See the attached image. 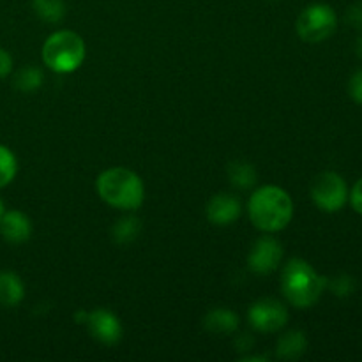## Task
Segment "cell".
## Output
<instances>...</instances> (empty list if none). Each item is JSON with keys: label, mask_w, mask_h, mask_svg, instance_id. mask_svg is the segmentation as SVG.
Here are the masks:
<instances>
[{"label": "cell", "mask_w": 362, "mask_h": 362, "mask_svg": "<svg viewBox=\"0 0 362 362\" xmlns=\"http://www.w3.org/2000/svg\"><path fill=\"white\" fill-rule=\"evenodd\" d=\"M283 258V247L274 237L264 235L253 244L247 255V267L255 274H271L278 269Z\"/></svg>", "instance_id": "cell-8"}, {"label": "cell", "mask_w": 362, "mask_h": 362, "mask_svg": "<svg viewBox=\"0 0 362 362\" xmlns=\"http://www.w3.org/2000/svg\"><path fill=\"white\" fill-rule=\"evenodd\" d=\"M42 85V73L35 67H23L14 76V87L21 92H34Z\"/></svg>", "instance_id": "cell-19"}, {"label": "cell", "mask_w": 362, "mask_h": 362, "mask_svg": "<svg viewBox=\"0 0 362 362\" xmlns=\"http://www.w3.org/2000/svg\"><path fill=\"white\" fill-rule=\"evenodd\" d=\"M85 322H87L90 334L103 345H115L122 338V325L112 311L94 310L87 313Z\"/></svg>", "instance_id": "cell-9"}, {"label": "cell", "mask_w": 362, "mask_h": 362, "mask_svg": "<svg viewBox=\"0 0 362 362\" xmlns=\"http://www.w3.org/2000/svg\"><path fill=\"white\" fill-rule=\"evenodd\" d=\"M251 223L267 233L285 228L293 216V202L285 189L278 186H264L251 194L247 202Z\"/></svg>", "instance_id": "cell-1"}, {"label": "cell", "mask_w": 362, "mask_h": 362, "mask_svg": "<svg viewBox=\"0 0 362 362\" xmlns=\"http://www.w3.org/2000/svg\"><path fill=\"white\" fill-rule=\"evenodd\" d=\"M230 182L237 189H250L257 182V170L247 161H233L228 168Z\"/></svg>", "instance_id": "cell-15"}, {"label": "cell", "mask_w": 362, "mask_h": 362, "mask_svg": "<svg viewBox=\"0 0 362 362\" xmlns=\"http://www.w3.org/2000/svg\"><path fill=\"white\" fill-rule=\"evenodd\" d=\"M356 53L362 59V35L361 37H357V41H356Z\"/></svg>", "instance_id": "cell-25"}, {"label": "cell", "mask_w": 362, "mask_h": 362, "mask_svg": "<svg viewBox=\"0 0 362 362\" xmlns=\"http://www.w3.org/2000/svg\"><path fill=\"white\" fill-rule=\"evenodd\" d=\"M205 331L212 334H232L239 327V317L230 310H212L205 315L204 318Z\"/></svg>", "instance_id": "cell-13"}, {"label": "cell", "mask_w": 362, "mask_h": 362, "mask_svg": "<svg viewBox=\"0 0 362 362\" xmlns=\"http://www.w3.org/2000/svg\"><path fill=\"white\" fill-rule=\"evenodd\" d=\"M346 21L350 27L362 30V2H356L346 9Z\"/></svg>", "instance_id": "cell-22"}, {"label": "cell", "mask_w": 362, "mask_h": 362, "mask_svg": "<svg viewBox=\"0 0 362 362\" xmlns=\"http://www.w3.org/2000/svg\"><path fill=\"white\" fill-rule=\"evenodd\" d=\"M325 288H331L332 293L338 297H349L356 290V281H354L352 276L339 274L336 278L327 279V286Z\"/></svg>", "instance_id": "cell-20"}, {"label": "cell", "mask_w": 362, "mask_h": 362, "mask_svg": "<svg viewBox=\"0 0 362 362\" xmlns=\"http://www.w3.org/2000/svg\"><path fill=\"white\" fill-rule=\"evenodd\" d=\"M18 172L16 156L6 145H0V187L9 186Z\"/></svg>", "instance_id": "cell-18"}, {"label": "cell", "mask_w": 362, "mask_h": 362, "mask_svg": "<svg viewBox=\"0 0 362 362\" xmlns=\"http://www.w3.org/2000/svg\"><path fill=\"white\" fill-rule=\"evenodd\" d=\"M338 27V16L329 4H311L297 18V34L306 42H322Z\"/></svg>", "instance_id": "cell-5"}, {"label": "cell", "mask_w": 362, "mask_h": 362, "mask_svg": "<svg viewBox=\"0 0 362 362\" xmlns=\"http://www.w3.org/2000/svg\"><path fill=\"white\" fill-rule=\"evenodd\" d=\"M350 204H352L354 211L362 214V177L356 182V186L352 187V191L349 193Z\"/></svg>", "instance_id": "cell-23"}, {"label": "cell", "mask_w": 362, "mask_h": 362, "mask_svg": "<svg viewBox=\"0 0 362 362\" xmlns=\"http://www.w3.org/2000/svg\"><path fill=\"white\" fill-rule=\"evenodd\" d=\"M85 59V42L76 32L59 30L46 39L42 60L55 73L67 74L76 71Z\"/></svg>", "instance_id": "cell-4"}, {"label": "cell", "mask_w": 362, "mask_h": 362, "mask_svg": "<svg viewBox=\"0 0 362 362\" xmlns=\"http://www.w3.org/2000/svg\"><path fill=\"white\" fill-rule=\"evenodd\" d=\"M98 193L112 207L134 211L144 204L145 187L140 177L127 168H110L98 177Z\"/></svg>", "instance_id": "cell-3"}, {"label": "cell", "mask_w": 362, "mask_h": 362, "mask_svg": "<svg viewBox=\"0 0 362 362\" xmlns=\"http://www.w3.org/2000/svg\"><path fill=\"white\" fill-rule=\"evenodd\" d=\"M13 71V57L0 46V78H7Z\"/></svg>", "instance_id": "cell-24"}, {"label": "cell", "mask_w": 362, "mask_h": 362, "mask_svg": "<svg viewBox=\"0 0 362 362\" xmlns=\"http://www.w3.org/2000/svg\"><path fill=\"white\" fill-rule=\"evenodd\" d=\"M247 320L258 332H278L288 322V311L279 300L260 299L250 308Z\"/></svg>", "instance_id": "cell-7"}, {"label": "cell", "mask_w": 362, "mask_h": 362, "mask_svg": "<svg viewBox=\"0 0 362 362\" xmlns=\"http://www.w3.org/2000/svg\"><path fill=\"white\" fill-rule=\"evenodd\" d=\"M240 202L237 200L233 194L219 193L209 200L207 207H205V214L212 225L226 226L232 225L237 218L240 216Z\"/></svg>", "instance_id": "cell-10"}, {"label": "cell", "mask_w": 362, "mask_h": 362, "mask_svg": "<svg viewBox=\"0 0 362 362\" xmlns=\"http://www.w3.org/2000/svg\"><path fill=\"white\" fill-rule=\"evenodd\" d=\"M34 13L46 23H59L66 16L64 0H32Z\"/></svg>", "instance_id": "cell-16"}, {"label": "cell", "mask_w": 362, "mask_h": 362, "mask_svg": "<svg viewBox=\"0 0 362 362\" xmlns=\"http://www.w3.org/2000/svg\"><path fill=\"white\" fill-rule=\"evenodd\" d=\"M311 198L320 211L338 212L349 200V187L339 173L324 172L311 184Z\"/></svg>", "instance_id": "cell-6"}, {"label": "cell", "mask_w": 362, "mask_h": 362, "mask_svg": "<svg viewBox=\"0 0 362 362\" xmlns=\"http://www.w3.org/2000/svg\"><path fill=\"white\" fill-rule=\"evenodd\" d=\"M0 233L6 243L23 244L30 239L32 223L25 212L7 211L0 219Z\"/></svg>", "instance_id": "cell-11"}, {"label": "cell", "mask_w": 362, "mask_h": 362, "mask_svg": "<svg viewBox=\"0 0 362 362\" xmlns=\"http://www.w3.org/2000/svg\"><path fill=\"white\" fill-rule=\"evenodd\" d=\"M349 94H350V98L354 99V101L362 105V69L356 71V73L350 76Z\"/></svg>", "instance_id": "cell-21"}, {"label": "cell", "mask_w": 362, "mask_h": 362, "mask_svg": "<svg viewBox=\"0 0 362 362\" xmlns=\"http://www.w3.org/2000/svg\"><path fill=\"white\" fill-rule=\"evenodd\" d=\"M4 204H2V200H0V219H2V216H4Z\"/></svg>", "instance_id": "cell-26"}, {"label": "cell", "mask_w": 362, "mask_h": 362, "mask_svg": "<svg viewBox=\"0 0 362 362\" xmlns=\"http://www.w3.org/2000/svg\"><path fill=\"white\" fill-rule=\"evenodd\" d=\"M308 339L303 331H290L283 334L278 341L276 356L285 361H296L306 352Z\"/></svg>", "instance_id": "cell-14"}, {"label": "cell", "mask_w": 362, "mask_h": 362, "mask_svg": "<svg viewBox=\"0 0 362 362\" xmlns=\"http://www.w3.org/2000/svg\"><path fill=\"white\" fill-rule=\"evenodd\" d=\"M25 286L13 271H0V306L14 308L23 300Z\"/></svg>", "instance_id": "cell-12"}, {"label": "cell", "mask_w": 362, "mask_h": 362, "mask_svg": "<svg viewBox=\"0 0 362 362\" xmlns=\"http://www.w3.org/2000/svg\"><path fill=\"white\" fill-rule=\"evenodd\" d=\"M327 286V278L318 274L306 260L293 258L286 264L281 278V288L292 306L311 308Z\"/></svg>", "instance_id": "cell-2"}, {"label": "cell", "mask_w": 362, "mask_h": 362, "mask_svg": "<svg viewBox=\"0 0 362 362\" xmlns=\"http://www.w3.org/2000/svg\"><path fill=\"white\" fill-rule=\"evenodd\" d=\"M140 233V223L136 218H122L115 223L112 237L117 244H129Z\"/></svg>", "instance_id": "cell-17"}]
</instances>
